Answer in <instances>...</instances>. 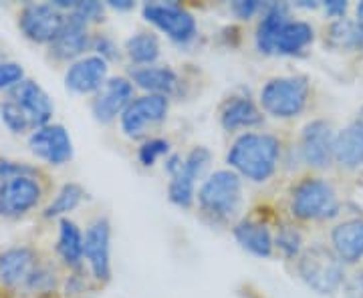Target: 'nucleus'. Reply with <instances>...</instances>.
<instances>
[{
	"instance_id": "obj_35",
	"label": "nucleus",
	"mask_w": 363,
	"mask_h": 298,
	"mask_svg": "<svg viewBox=\"0 0 363 298\" xmlns=\"http://www.w3.org/2000/svg\"><path fill=\"white\" fill-rule=\"evenodd\" d=\"M105 13H107V6L104 2H95V0H77L75 2V8L69 14L77 16L79 21H83L85 25L95 28L105 21Z\"/></svg>"
},
{
	"instance_id": "obj_10",
	"label": "nucleus",
	"mask_w": 363,
	"mask_h": 298,
	"mask_svg": "<svg viewBox=\"0 0 363 298\" xmlns=\"http://www.w3.org/2000/svg\"><path fill=\"white\" fill-rule=\"evenodd\" d=\"M83 254L85 266L93 276L95 285L104 288L113 278L111 266V222L107 216L91 220L83 232Z\"/></svg>"
},
{
	"instance_id": "obj_5",
	"label": "nucleus",
	"mask_w": 363,
	"mask_h": 298,
	"mask_svg": "<svg viewBox=\"0 0 363 298\" xmlns=\"http://www.w3.org/2000/svg\"><path fill=\"white\" fill-rule=\"evenodd\" d=\"M295 266L298 278L317 294H333L345 282V264L325 244L305 246Z\"/></svg>"
},
{
	"instance_id": "obj_37",
	"label": "nucleus",
	"mask_w": 363,
	"mask_h": 298,
	"mask_svg": "<svg viewBox=\"0 0 363 298\" xmlns=\"http://www.w3.org/2000/svg\"><path fill=\"white\" fill-rule=\"evenodd\" d=\"M26 79L25 69L16 61H0V93H9Z\"/></svg>"
},
{
	"instance_id": "obj_15",
	"label": "nucleus",
	"mask_w": 363,
	"mask_h": 298,
	"mask_svg": "<svg viewBox=\"0 0 363 298\" xmlns=\"http://www.w3.org/2000/svg\"><path fill=\"white\" fill-rule=\"evenodd\" d=\"M333 143H335V131L331 123L325 119H313L301 131V139H298L301 161L311 169H327L333 164Z\"/></svg>"
},
{
	"instance_id": "obj_43",
	"label": "nucleus",
	"mask_w": 363,
	"mask_h": 298,
	"mask_svg": "<svg viewBox=\"0 0 363 298\" xmlns=\"http://www.w3.org/2000/svg\"><path fill=\"white\" fill-rule=\"evenodd\" d=\"M355 14H357V23L363 26V2L357 4V8H355Z\"/></svg>"
},
{
	"instance_id": "obj_2",
	"label": "nucleus",
	"mask_w": 363,
	"mask_h": 298,
	"mask_svg": "<svg viewBox=\"0 0 363 298\" xmlns=\"http://www.w3.org/2000/svg\"><path fill=\"white\" fill-rule=\"evenodd\" d=\"M245 204V182L233 169L210 171L196 192V210L210 228H233L240 220Z\"/></svg>"
},
{
	"instance_id": "obj_24",
	"label": "nucleus",
	"mask_w": 363,
	"mask_h": 298,
	"mask_svg": "<svg viewBox=\"0 0 363 298\" xmlns=\"http://www.w3.org/2000/svg\"><path fill=\"white\" fill-rule=\"evenodd\" d=\"M331 250L343 264L363 260V218L339 222L331 230Z\"/></svg>"
},
{
	"instance_id": "obj_44",
	"label": "nucleus",
	"mask_w": 363,
	"mask_h": 298,
	"mask_svg": "<svg viewBox=\"0 0 363 298\" xmlns=\"http://www.w3.org/2000/svg\"><path fill=\"white\" fill-rule=\"evenodd\" d=\"M35 298H61L59 292H55V294H43V297H35Z\"/></svg>"
},
{
	"instance_id": "obj_20",
	"label": "nucleus",
	"mask_w": 363,
	"mask_h": 298,
	"mask_svg": "<svg viewBox=\"0 0 363 298\" xmlns=\"http://www.w3.org/2000/svg\"><path fill=\"white\" fill-rule=\"evenodd\" d=\"M236 244L257 258H274V232L272 226L260 216H242L230 228Z\"/></svg>"
},
{
	"instance_id": "obj_39",
	"label": "nucleus",
	"mask_w": 363,
	"mask_h": 298,
	"mask_svg": "<svg viewBox=\"0 0 363 298\" xmlns=\"http://www.w3.org/2000/svg\"><path fill=\"white\" fill-rule=\"evenodd\" d=\"M343 286L350 298H363V270L353 274L350 280L343 282Z\"/></svg>"
},
{
	"instance_id": "obj_19",
	"label": "nucleus",
	"mask_w": 363,
	"mask_h": 298,
	"mask_svg": "<svg viewBox=\"0 0 363 298\" xmlns=\"http://www.w3.org/2000/svg\"><path fill=\"white\" fill-rule=\"evenodd\" d=\"M6 97L13 99L14 103L23 109L33 131L52 123L55 105H52L49 93L45 91L37 81L26 77L23 83H18L14 89L6 93Z\"/></svg>"
},
{
	"instance_id": "obj_22",
	"label": "nucleus",
	"mask_w": 363,
	"mask_h": 298,
	"mask_svg": "<svg viewBox=\"0 0 363 298\" xmlns=\"http://www.w3.org/2000/svg\"><path fill=\"white\" fill-rule=\"evenodd\" d=\"M291 21V6L286 2H264L255 28V45L260 55H274L279 33Z\"/></svg>"
},
{
	"instance_id": "obj_4",
	"label": "nucleus",
	"mask_w": 363,
	"mask_h": 298,
	"mask_svg": "<svg viewBox=\"0 0 363 298\" xmlns=\"http://www.w3.org/2000/svg\"><path fill=\"white\" fill-rule=\"evenodd\" d=\"M311 81L305 75H285L264 81L260 87L259 101L264 115L274 119H295L309 105Z\"/></svg>"
},
{
	"instance_id": "obj_42",
	"label": "nucleus",
	"mask_w": 363,
	"mask_h": 298,
	"mask_svg": "<svg viewBox=\"0 0 363 298\" xmlns=\"http://www.w3.org/2000/svg\"><path fill=\"white\" fill-rule=\"evenodd\" d=\"M105 6L113 8L117 13H128V11L135 8V2L133 0H109V2H105Z\"/></svg>"
},
{
	"instance_id": "obj_11",
	"label": "nucleus",
	"mask_w": 363,
	"mask_h": 298,
	"mask_svg": "<svg viewBox=\"0 0 363 298\" xmlns=\"http://www.w3.org/2000/svg\"><path fill=\"white\" fill-rule=\"evenodd\" d=\"M65 18L67 14L55 8L51 2H26L18 11L16 25L26 40L49 47L65 25Z\"/></svg>"
},
{
	"instance_id": "obj_40",
	"label": "nucleus",
	"mask_w": 363,
	"mask_h": 298,
	"mask_svg": "<svg viewBox=\"0 0 363 298\" xmlns=\"http://www.w3.org/2000/svg\"><path fill=\"white\" fill-rule=\"evenodd\" d=\"M323 8L327 16L341 21L347 13V2L345 0H327V2H323Z\"/></svg>"
},
{
	"instance_id": "obj_29",
	"label": "nucleus",
	"mask_w": 363,
	"mask_h": 298,
	"mask_svg": "<svg viewBox=\"0 0 363 298\" xmlns=\"http://www.w3.org/2000/svg\"><path fill=\"white\" fill-rule=\"evenodd\" d=\"M87 200V190L77 182L63 183L57 194L47 206L43 207V218L45 220H61L69 218L71 212H75L83 202Z\"/></svg>"
},
{
	"instance_id": "obj_23",
	"label": "nucleus",
	"mask_w": 363,
	"mask_h": 298,
	"mask_svg": "<svg viewBox=\"0 0 363 298\" xmlns=\"http://www.w3.org/2000/svg\"><path fill=\"white\" fill-rule=\"evenodd\" d=\"M55 254H57V262L63 268V273L77 270L81 266H85L83 230L71 218L59 220V236H57V244H55Z\"/></svg>"
},
{
	"instance_id": "obj_31",
	"label": "nucleus",
	"mask_w": 363,
	"mask_h": 298,
	"mask_svg": "<svg viewBox=\"0 0 363 298\" xmlns=\"http://www.w3.org/2000/svg\"><path fill=\"white\" fill-rule=\"evenodd\" d=\"M305 250L303 234L295 224H279L274 232V256L279 254L281 258L295 262Z\"/></svg>"
},
{
	"instance_id": "obj_12",
	"label": "nucleus",
	"mask_w": 363,
	"mask_h": 298,
	"mask_svg": "<svg viewBox=\"0 0 363 298\" xmlns=\"http://www.w3.org/2000/svg\"><path fill=\"white\" fill-rule=\"evenodd\" d=\"M135 95H138V89L133 87L128 75H113L91 97V115L101 125H111L119 121L121 113L133 101Z\"/></svg>"
},
{
	"instance_id": "obj_18",
	"label": "nucleus",
	"mask_w": 363,
	"mask_h": 298,
	"mask_svg": "<svg viewBox=\"0 0 363 298\" xmlns=\"http://www.w3.org/2000/svg\"><path fill=\"white\" fill-rule=\"evenodd\" d=\"M128 77L138 91L147 95H164L168 99H176L184 93V79L169 65L131 67Z\"/></svg>"
},
{
	"instance_id": "obj_30",
	"label": "nucleus",
	"mask_w": 363,
	"mask_h": 298,
	"mask_svg": "<svg viewBox=\"0 0 363 298\" xmlns=\"http://www.w3.org/2000/svg\"><path fill=\"white\" fill-rule=\"evenodd\" d=\"M325 42L337 51H363V26L351 18L335 21L327 28Z\"/></svg>"
},
{
	"instance_id": "obj_36",
	"label": "nucleus",
	"mask_w": 363,
	"mask_h": 298,
	"mask_svg": "<svg viewBox=\"0 0 363 298\" xmlns=\"http://www.w3.org/2000/svg\"><path fill=\"white\" fill-rule=\"evenodd\" d=\"M91 51H93V55L101 57L109 65L121 61V52H123L107 33H95V30H93V40H91Z\"/></svg>"
},
{
	"instance_id": "obj_33",
	"label": "nucleus",
	"mask_w": 363,
	"mask_h": 298,
	"mask_svg": "<svg viewBox=\"0 0 363 298\" xmlns=\"http://www.w3.org/2000/svg\"><path fill=\"white\" fill-rule=\"evenodd\" d=\"M172 154V143L166 137H147L138 147V161L143 168H154L160 159H166Z\"/></svg>"
},
{
	"instance_id": "obj_45",
	"label": "nucleus",
	"mask_w": 363,
	"mask_h": 298,
	"mask_svg": "<svg viewBox=\"0 0 363 298\" xmlns=\"http://www.w3.org/2000/svg\"><path fill=\"white\" fill-rule=\"evenodd\" d=\"M0 298H13V297H9V294H6V292L2 290V286H0Z\"/></svg>"
},
{
	"instance_id": "obj_21",
	"label": "nucleus",
	"mask_w": 363,
	"mask_h": 298,
	"mask_svg": "<svg viewBox=\"0 0 363 298\" xmlns=\"http://www.w3.org/2000/svg\"><path fill=\"white\" fill-rule=\"evenodd\" d=\"M109 79V63L97 55H85L65 71V87L75 95H95Z\"/></svg>"
},
{
	"instance_id": "obj_7",
	"label": "nucleus",
	"mask_w": 363,
	"mask_h": 298,
	"mask_svg": "<svg viewBox=\"0 0 363 298\" xmlns=\"http://www.w3.org/2000/svg\"><path fill=\"white\" fill-rule=\"evenodd\" d=\"M172 99L164 95H135L119 117V130L131 142H143L150 131L160 127L169 115Z\"/></svg>"
},
{
	"instance_id": "obj_17",
	"label": "nucleus",
	"mask_w": 363,
	"mask_h": 298,
	"mask_svg": "<svg viewBox=\"0 0 363 298\" xmlns=\"http://www.w3.org/2000/svg\"><path fill=\"white\" fill-rule=\"evenodd\" d=\"M218 123L226 133L240 135L245 131H257L264 125V113L259 101L248 93H233L218 107Z\"/></svg>"
},
{
	"instance_id": "obj_13",
	"label": "nucleus",
	"mask_w": 363,
	"mask_h": 298,
	"mask_svg": "<svg viewBox=\"0 0 363 298\" xmlns=\"http://www.w3.org/2000/svg\"><path fill=\"white\" fill-rule=\"evenodd\" d=\"M43 258L39 250L28 244L11 246L0 252V286L9 297H21L28 276Z\"/></svg>"
},
{
	"instance_id": "obj_28",
	"label": "nucleus",
	"mask_w": 363,
	"mask_h": 298,
	"mask_svg": "<svg viewBox=\"0 0 363 298\" xmlns=\"http://www.w3.org/2000/svg\"><path fill=\"white\" fill-rule=\"evenodd\" d=\"M315 40V28L305 21H289L283 30L279 33V39L274 45V55L295 57L305 49H309Z\"/></svg>"
},
{
	"instance_id": "obj_3",
	"label": "nucleus",
	"mask_w": 363,
	"mask_h": 298,
	"mask_svg": "<svg viewBox=\"0 0 363 298\" xmlns=\"http://www.w3.org/2000/svg\"><path fill=\"white\" fill-rule=\"evenodd\" d=\"M289 214L293 222H327L339 214V197L331 183L317 178L305 176L291 185L289 192Z\"/></svg>"
},
{
	"instance_id": "obj_6",
	"label": "nucleus",
	"mask_w": 363,
	"mask_h": 298,
	"mask_svg": "<svg viewBox=\"0 0 363 298\" xmlns=\"http://www.w3.org/2000/svg\"><path fill=\"white\" fill-rule=\"evenodd\" d=\"M142 16L145 23H150L176 45L186 47L198 39V21L182 2H145L142 6Z\"/></svg>"
},
{
	"instance_id": "obj_38",
	"label": "nucleus",
	"mask_w": 363,
	"mask_h": 298,
	"mask_svg": "<svg viewBox=\"0 0 363 298\" xmlns=\"http://www.w3.org/2000/svg\"><path fill=\"white\" fill-rule=\"evenodd\" d=\"M264 8V2L259 0H236L230 2V13L238 18V21H252L259 18L260 13Z\"/></svg>"
},
{
	"instance_id": "obj_32",
	"label": "nucleus",
	"mask_w": 363,
	"mask_h": 298,
	"mask_svg": "<svg viewBox=\"0 0 363 298\" xmlns=\"http://www.w3.org/2000/svg\"><path fill=\"white\" fill-rule=\"evenodd\" d=\"M97 290H101V288L95 285L87 266H81L77 270L63 273V282H61L59 294L61 298H87Z\"/></svg>"
},
{
	"instance_id": "obj_14",
	"label": "nucleus",
	"mask_w": 363,
	"mask_h": 298,
	"mask_svg": "<svg viewBox=\"0 0 363 298\" xmlns=\"http://www.w3.org/2000/svg\"><path fill=\"white\" fill-rule=\"evenodd\" d=\"M93 28L77 16L67 14L65 25L59 30L57 39L47 47V57L57 65H71L91 51Z\"/></svg>"
},
{
	"instance_id": "obj_41",
	"label": "nucleus",
	"mask_w": 363,
	"mask_h": 298,
	"mask_svg": "<svg viewBox=\"0 0 363 298\" xmlns=\"http://www.w3.org/2000/svg\"><path fill=\"white\" fill-rule=\"evenodd\" d=\"M184 166V156L182 154H176V151H172L166 159H164V171L168 173L169 178H174L178 171Z\"/></svg>"
},
{
	"instance_id": "obj_34",
	"label": "nucleus",
	"mask_w": 363,
	"mask_h": 298,
	"mask_svg": "<svg viewBox=\"0 0 363 298\" xmlns=\"http://www.w3.org/2000/svg\"><path fill=\"white\" fill-rule=\"evenodd\" d=\"M0 119L4 123V127L14 135H30V131H33L23 109L9 97L0 101Z\"/></svg>"
},
{
	"instance_id": "obj_9",
	"label": "nucleus",
	"mask_w": 363,
	"mask_h": 298,
	"mask_svg": "<svg viewBox=\"0 0 363 298\" xmlns=\"http://www.w3.org/2000/svg\"><path fill=\"white\" fill-rule=\"evenodd\" d=\"M212 164V151L206 145H194L186 156L182 169L169 178L168 182V200L176 207L192 210L196 206V192L198 182L206 178L208 168Z\"/></svg>"
},
{
	"instance_id": "obj_25",
	"label": "nucleus",
	"mask_w": 363,
	"mask_h": 298,
	"mask_svg": "<svg viewBox=\"0 0 363 298\" xmlns=\"http://www.w3.org/2000/svg\"><path fill=\"white\" fill-rule=\"evenodd\" d=\"M333 161L345 169H359L363 166V119L351 121L347 127L335 133Z\"/></svg>"
},
{
	"instance_id": "obj_46",
	"label": "nucleus",
	"mask_w": 363,
	"mask_h": 298,
	"mask_svg": "<svg viewBox=\"0 0 363 298\" xmlns=\"http://www.w3.org/2000/svg\"><path fill=\"white\" fill-rule=\"evenodd\" d=\"M362 115H363V109H362ZM362 119H363V117H362Z\"/></svg>"
},
{
	"instance_id": "obj_16",
	"label": "nucleus",
	"mask_w": 363,
	"mask_h": 298,
	"mask_svg": "<svg viewBox=\"0 0 363 298\" xmlns=\"http://www.w3.org/2000/svg\"><path fill=\"white\" fill-rule=\"evenodd\" d=\"M28 147L40 161L51 168L67 166L73 159V139L61 123H49L45 127L30 131Z\"/></svg>"
},
{
	"instance_id": "obj_26",
	"label": "nucleus",
	"mask_w": 363,
	"mask_h": 298,
	"mask_svg": "<svg viewBox=\"0 0 363 298\" xmlns=\"http://www.w3.org/2000/svg\"><path fill=\"white\" fill-rule=\"evenodd\" d=\"M61 282H63V268L59 266V262L43 256L37 268L26 280L23 297L35 298L43 294H55L61 290Z\"/></svg>"
},
{
	"instance_id": "obj_27",
	"label": "nucleus",
	"mask_w": 363,
	"mask_h": 298,
	"mask_svg": "<svg viewBox=\"0 0 363 298\" xmlns=\"http://www.w3.org/2000/svg\"><path fill=\"white\" fill-rule=\"evenodd\" d=\"M123 55L133 67L157 65L162 55V42L154 30H138L123 42Z\"/></svg>"
},
{
	"instance_id": "obj_1",
	"label": "nucleus",
	"mask_w": 363,
	"mask_h": 298,
	"mask_svg": "<svg viewBox=\"0 0 363 298\" xmlns=\"http://www.w3.org/2000/svg\"><path fill=\"white\" fill-rule=\"evenodd\" d=\"M283 139L271 131H245L226 151V166L250 183H267L283 164Z\"/></svg>"
},
{
	"instance_id": "obj_8",
	"label": "nucleus",
	"mask_w": 363,
	"mask_h": 298,
	"mask_svg": "<svg viewBox=\"0 0 363 298\" xmlns=\"http://www.w3.org/2000/svg\"><path fill=\"white\" fill-rule=\"evenodd\" d=\"M49 178L21 176L0 182V220H21L39 210L47 197Z\"/></svg>"
}]
</instances>
